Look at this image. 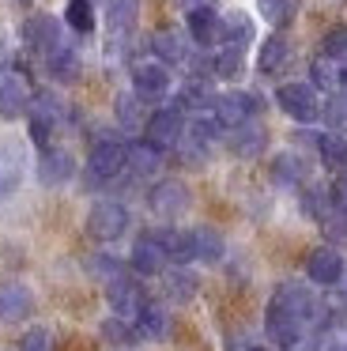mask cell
Returning <instances> with one entry per match:
<instances>
[{
    "mask_svg": "<svg viewBox=\"0 0 347 351\" xmlns=\"http://www.w3.org/2000/svg\"><path fill=\"white\" fill-rule=\"evenodd\" d=\"M256 110H261V95L249 91H226L215 95V102H211V117L219 121V129H241Z\"/></svg>",
    "mask_w": 347,
    "mask_h": 351,
    "instance_id": "cell-1",
    "label": "cell"
},
{
    "mask_svg": "<svg viewBox=\"0 0 347 351\" xmlns=\"http://www.w3.org/2000/svg\"><path fill=\"white\" fill-rule=\"evenodd\" d=\"M276 102L287 117H294V121H302V125L321 117V99H317L313 84H283L276 91Z\"/></svg>",
    "mask_w": 347,
    "mask_h": 351,
    "instance_id": "cell-2",
    "label": "cell"
},
{
    "mask_svg": "<svg viewBox=\"0 0 347 351\" xmlns=\"http://www.w3.org/2000/svg\"><path fill=\"white\" fill-rule=\"evenodd\" d=\"M125 227H128V212H125V204H117V200H98V204L87 212V230H91V238H98V242L121 238Z\"/></svg>",
    "mask_w": 347,
    "mask_h": 351,
    "instance_id": "cell-3",
    "label": "cell"
},
{
    "mask_svg": "<svg viewBox=\"0 0 347 351\" xmlns=\"http://www.w3.org/2000/svg\"><path fill=\"white\" fill-rule=\"evenodd\" d=\"M143 132H147V144L163 152V147L181 144V136H185V117H181V110H174V106L155 110V114L143 121Z\"/></svg>",
    "mask_w": 347,
    "mask_h": 351,
    "instance_id": "cell-4",
    "label": "cell"
},
{
    "mask_svg": "<svg viewBox=\"0 0 347 351\" xmlns=\"http://www.w3.org/2000/svg\"><path fill=\"white\" fill-rule=\"evenodd\" d=\"M87 170L95 182H110V178H117L121 170H128V152L125 144H117V140H102V144L91 147V159H87Z\"/></svg>",
    "mask_w": 347,
    "mask_h": 351,
    "instance_id": "cell-5",
    "label": "cell"
},
{
    "mask_svg": "<svg viewBox=\"0 0 347 351\" xmlns=\"http://www.w3.org/2000/svg\"><path fill=\"white\" fill-rule=\"evenodd\" d=\"M189 189L181 182H174V178H166V182H158L155 189L147 193V204L155 215H163V219H178V215L189 212Z\"/></svg>",
    "mask_w": 347,
    "mask_h": 351,
    "instance_id": "cell-6",
    "label": "cell"
},
{
    "mask_svg": "<svg viewBox=\"0 0 347 351\" xmlns=\"http://www.w3.org/2000/svg\"><path fill=\"white\" fill-rule=\"evenodd\" d=\"M106 302H110L113 317L136 321V317H140V310L147 306V298H143L140 283H132V280H125V276H121V280L110 283V291H106Z\"/></svg>",
    "mask_w": 347,
    "mask_h": 351,
    "instance_id": "cell-7",
    "label": "cell"
},
{
    "mask_svg": "<svg viewBox=\"0 0 347 351\" xmlns=\"http://www.w3.org/2000/svg\"><path fill=\"white\" fill-rule=\"evenodd\" d=\"M132 87H136V99L155 102V99H163V95L170 91V72H166V64H158V61H143V64L132 69Z\"/></svg>",
    "mask_w": 347,
    "mask_h": 351,
    "instance_id": "cell-8",
    "label": "cell"
},
{
    "mask_svg": "<svg viewBox=\"0 0 347 351\" xmlns=\"http://www.w3.org/2000/svg\"><path fill=\"white\" fill-rule=\"evenodd\" d=\"M72 174H75V159L68 152H60V147H45L42 155H38V182L42 185H64V182H72Z\"/></svg>",
    "mask_w": 347,
    "mask_h": 351,
    "instance_id": "cell-9",
    "label": "cell"
},
{
    "mask_svg": "<svg viewBox=\"0 0 347 351\" xmlns=\"http://www.w3.org/2000/svg\"><path fill=\"white\" fill-rule=\"evenodd\" d=\"M344 257H339L332 245H317L313 253L306 257V272L313 283H324V287H332V283H339V276H344Z\"/></svg>",
    "mask_w": 347,
    "mask_h": 351,
    "instance_id": "cell-10",
    "label": "cell"
},
{
    "mask_svg": "<svg viewBox=\"0 0 347 351\" xmlns=\"http://www.w3.org/2000/svg\"><path fill=\"white\" fill-rule=\"evenodd\" d=\"M23 42H27V49H38V53H49V49L60 46V23L53 16H30L27 23H23Z\"/></svg>",
    "mask_w": 347,
    "mask_h": 351,
    "instance_id": "cell-11",
    "label": "cell"
},
{
    "mask_svg": "<svg viewBox=\"0 0 347 351\" xmlns=\"http://www.w3.org/2000/svg\"><path fill=\"white\" fill-rule=\"evenodd\" d=\"M185 27H189L196 46H211V42H219V34H223V16H219L215 8H208V4H196V8H189Z\"/></svg>",
    "mask_w": 347,
    "mask_h": 351,
    "instance_id": "cell-12",
    "label": "cell"
},
{
    "mask_svg": "<svg viewBox=\"0 0 347 351\" xmlns=\"http://www.w3.org/2000/svg\"><path fill=\"white\" fill-rule=\"evenodd\" d=\"M23 170H27V162H23L19 144H0V200L19 189Z\"/></svg>",
    "mask_w": 347,
    "mask_h": 351,
    "instance_id": "cell-13",
    "label": "cell"
},
{
    "mask_svg": "<svg viewBox=\"0 0 347 351\" xmlns=\"http://www.w3.org/2000/svg\"><path fill=\"white\" fill-rule=\"evenodd\" d=\"M132 268L140 276H158V272H166V265H170V261H166V253H163V245L155 242V238H140V242L132 245Z\"/></svg>",
    "mask_w": 347,
    "mask_h": 351,
    "instance_id": "cell-14",
    "label": "cell"
},
{
    "mask_svg": "<svg viewBox=\"0 0 347 351\" xmlns=\"http://www.w3.org/2000/svg\"><path fill=\"white\" fill-rule=\"evenodd\" d=\"M27 110H30L27 87L15 76H0V117H4V121H15V117H23Z\"/></svg>",
    "mask_w": 347,
    "mask_h": 351,
    "instance_id": "cell-15",
    "label": "cell"
},
{
    "mask_svg": "<svg viewBox=\"0 0 347 351\" xmlns=\"http://www.w3.org/2000/svg\"><path fill=\"white\" fill-rule=\"evenodd\" d=\"M189 242H193V261H204V265H215L223 261L226 245H223V234L211 227H193L189 230Z\"/></svg>",
    "mask_w": 347,
    "mask_h": 351,
    "instance_id": "cell-16",
    "label": "cell"
},
{
    "mask_svg": "<svg viewBox=\"0 0 347 351\" xmlns=\"http://www.w3.org/2000/svg\"><path fill=\"white\" fill-rule=\"evenodd\" d=\"M264 144H268V132L261 129V125H241V129H230V140H226V147H230L234 155H241V159H253V155L264 152Z\"/></svg>",
    "mask_w": 347,
    "mask_h": 351,
    "instance_id": "cell-17",
    "label": "cell"
},
{
    "mask_svg": "<svg viewBox=\"0 0 347 351\" xmlns=\"http://www.w3.org/2000/svg\"><path fill=\"white\" fill-rule=\"evenodd\" d=\"M151 49H155L158 64H178L189 57V46L185 38H181V31H174V27H166V31H155V38H151Z\"/></svg>",
    "mask_w": 347,
    "mask_h": 351,
    "instance_id": "cell-18",
    "label": "cell"
},
{
    "mask_svg": "<svg viewBox=\"0 0 347 351\" xmlns=\"http://www.w3.org/2000/svg\"><path fill=\"white\" fill-rule=\"evenodd\" d=\"M151 238H155V242L163 245L166 261H178V265H185V261H193V242H189V230L163 227V230H151Z\"/></svg>",
    "mask_w": 347,
    "mask_h": 351,
    "instance_id": "cell-19",
    "label": "cell"
},
{
    "mask_svg": "<svg viewBox=\"0 0 347 351\" xmlns=\"http://www.w3.org/2000/svg\"><path fill=\"white\" fill-rule=\"evenodd\" d=\"M45 64H49V76L60 80V84H72V80L80 76V53H75L72 46H64V42L45 53Z\"/></svg>",
    "mask_w": 347,
    "mask_h": 351,
    "instance_id": "cell-20",
    "label": "cell"
},
{
    "mask_svg": "<svg viewBox=\"0 0 347 351\" xmlns=\"http://www.w3.org/2000/svg\"><path fill=\"white\" fill-rule=\"evenodd\" d=\"M272 182L283 185V189H294V185L306 182V162L298 159L294 152H283L272 159Z\"/></svg>",
    "mask_w": 347,
    "mask_h": 351,
    "instance_id": "cell-21",
    "label": "cell"
},
{
    "mask_svg": "<svg viewBox=\"0 0 347 351\" xmlns=\"http://www.w3.org/2000/svg\"><path fill=\"white\" fill-rule=\"evenodd\" d=\"M125 152H128V170H132L136 178H147V174H155V170L163 167V152L151 147L147 140H140V144H125Z\"/></svg>",
    "mask_w": 347,
    "mask_h": 351,
    "instance_id": "cell-22",
    "label": "cell"
},
{
    "mask_svg": "<svg viewBox=\"0 0 347 351\" xmlns=\"http://www.w3.org/2000/svg\"><path fill=\"white\" fill-rule=\"evenodd\" d=\"M30 313V291L19 283L0 287V321H23Z\"/></svg>",
    "mask_w": 347,
    "mask_h": 351,
    "instance_id": "cell-23",
    "label": "cell"
},
{
    "mask_svg": "<svg viewBox=\"0 0 347 351\" xmlns=\"http://www.w3.org/2000/svg\"><path fill=\"white\" fill-rule=\"evenodd\" d=\"M219 38H223L226 46H234V49H246L249 42H253V19H249L246 12L223 16V34H219Z\"/></svg>",
    "mask_w": 347,
    "mask_h": 351,
    "instance_id": "cell-24",
    "label": "cell"
},
{
    "mask_svg": "<svg viewBox=\"0 0 347 351\" xmlns=\"http://www.w3.org/2000/svg\"><path fill=\"white\" fill-rule=\"evenodd\" d=\"M317 155H321V162H324L328 170L347 174V140L339 136V132H328V136L317 140Z\"/></svg>",
    "mask_w": 347,
    "mask_h": 351,
    "instance_id": "cell-25",
    "label": "cell"
},
{
    "mask_svg": "<svg viewBox=\"0 0 347 351\" xmlns=\"http://www.w3.org/2000/svg\"><path fill=\"white\" fill-rule=\"evenodd\" d=\"M136 325H140V332L147 336V340H163V336H170V313L158 302H147L140 310V317H136Z\"/></svg>",
    "mask_w": 347,
    "mask_h": 351,
    "instance_id": "cell-26",
    "label": "cell"
},
{
    "mask_svg": "<svg viewBox=\"0 0 347 351\" xmlns=\"http://www.w3.org/2000/svg\"><path fill=\"white\" fill-rule=\"evenodd\" d=\"M136 12H140L136 0H110V4H106V23H110V31L128 34L136 27Z\"/></svg>",
    "mask_w": 347,
    "mask_h": 351,
    "instance_id": "cell-27",
    "label": "cell"
},
{
    "mask_svg": "<svg viewBox=\"0 0 347 351\" xmlns=\"http://www.w3.org/2000/svg\"><path fill=\"white\" fill-rule=\"evenodd\" d=\"M211 102H215V95H211L208 80H189L178 91V106L174 110H211Z\"/></svg>",
    "mask_w": 347,
    "mask_h": 351,
    "instance_id": "cell-28",
    "label": "cell"
},
{
    "mask_svg": "<svg viewBox=\"0 0 347 351\" xmlns=\"http://www.w3.org/2000/svg\"><path fill=\"white\" fill-rule=\"evenodd\" d=\"M287 57H291V42H287L283 34H272V38L261 46L256 64H261V72H279L287 64Z\"/></svg>",
    "mask_w": 347,
    "mask_h": 351,
    "instance_id": "cell-29",
    "label": "cell"
},
{
    "mask_svg": "<svg viewBox=\"0 0 347 351\" xmlns=\"http://www.w3.org/2000/svg\"><path fill=\"white\" fill-rule=\"evenodd\" d=\"M102 336L110 343H117V348H132L136 340H140V325L136 321H125V317H110V321H102Z\"/></svg>",
    "mask_w": 347,
    "mask_h": 351,
    "instance_id": "cell-30",
    "label": "cell"
},
{
    "mask_svg": "<svg viewBox=\"0 0 347 351\" xmlns=\"http://www.w3.org/2000/svg\"><path fill=\"white\" fill-rule=\"evenodd\" d=\"M211 72H215L219 80H238L241 72H246V53L234 46H223L215 53V61H211Z\"/></svg>",
    "mask_w": 347,
    "mask_h": 351,
    "instance_id": "cell-31",
    "label": "cell"
},
{
    "mask_svg": "<svg viewBox=\"0 0 347 351\" xmlns=\"http://www.w3.org/2000/svg\"><path fill=\"white\" fill-rule=\"evenodd\" d=\"M166 295L178 298V302H189V298L196 295V287H200V280H196L189 268H174V272H166Z\"/></svg>",
    "mask_w": 347,
    "mask_h": 351,
    "instance_id": "cell-32",
    "label": "cell"
},
{
    "mask_svg": "<svg viewBox=\"0 0 347 351\" xmlns=\"http://www.w3.org/2000/svg\"><path fill=\"white\" fill-rule=\"evenodd\" d=\"M309 80H313V91L317 87H321V91H336L339 87V64L321 53L313 64H309Z\"/></svg>",
    "mask_w": 347,
    "mask_h": 351,
    "instance_id": "cell-33",
    "label": "cell"
},
{
    "mask_svg": "<svg viewBox=\"0 0 347 351\" xmlns=\"http://www.w3.org/2000/svg\"><path fill=\"white\" fill-rule=\"evenodd\" d=\"M302 212L306 215H313L317 223H324L336 208H332V197H328V189H321V185H313V189H306L302 193Z\"/></svg>",
    "mask_w": 347,
    "mask_h": 351,
    "instance_id": "cell-34",
    "label": "cell"
},
{
    "mask_svg": "<svg viewBox=\"0 0 347 351\" xmlns=\"http://www.w3.org/2000/svg\"><path fill=\"white\" fill-rule=\"evenodd\" d=\"M64 19H68V27H72V31L91 34V27H95V4H91V0H68Z\"/></svg>",
    "mask_w": 347,
    "mask_h": 351,
    "instance_id": "cell-35",
    "label": "cell"
},
{
    "mask_svg": "<svg viewBox=\"0 0 347 351\" xmlns=\"http://www.w3.org/2000/svg\"><path fill=\"white\" fill-rule=\"evenodd\" d=\"M87 272L95 276V280H121V272H125V265H121L117 257H110V253H95V257H87Z\"/></svg>",
    "mask_w": 347,
    "mask_h": 351,
    "instance_id": "cell-36",
    "label": "cell"
},
{
    "mask_svg": "<svg viewBox=\"0 0 347 351\" xmlns=\"http://www.w3.org/2000/svg\"><path fill=\"white\" fill-rule=\"evenodd\" d=\"M117 121L125 125V129L143 125V99H136V95H121L117 99Z\"/></svg>",
    "mask_w": 347,
    "mask_h": 351,
    "instance_id": "cell-37",
    "label": "cell"
},
{
    "mask_svg": "<svg viewBox=\"0 0 347 351\" xmlns=\"http://www.w3.org/2000/svg\"><path fill=\"white\" fill-rule=\"evenodd\" d=\"M321 114H324V121H328L336 132H344L347 129V91L344 95H339V91L332 95V99L321 106Z\"/></svg>",
    "mask_w": 347,
    "mask_h": 351,
    "instance_id": "cell-38",
    "label": "cell"
},
{
    "mask_svg": "<svg viewBox=\"0 0 347 351\" xmlns=\"http://www.w3.org/2000/svg\"><path fill=\"white\" fill-rule=\"evenodd\" d=\"M321 49H324V57H332L336 64H344L347 61V27H332V31L324 34Z\"/></svg>",
    "mask_w": 347,
    "mask_h": 351,
    "instance_id": "cell-39",
    "label": "cell"
},
{
    "mask_svg": "<svg viewBox=\"0 0 347 351\" xmlns=\"http://www.w3.org/2000/svg\"><path fill=\"white\" fill-rule=\"evenodd\" d=\"M261 8H264V16H268V23H291V16H294V0H261Z\"/></svg>",
    "mask_w": 347,
    "mask_h": 351,
    "instance_id": "cell-40",
    "label": "cell"
},
{
    "mask_svg": "<svg viewBox=\"0 0 347 351\" xmlns=\"http://www.w3.org/2000/svg\"><path fill=\"white\" fill-rule=\"evenodd\" d=\"M19 351H53V336L45 328H30V332H23Z\"/></svg>",
    "mask_w": 347,
    "mask_h": 351,
    "instance_id": "cell-41",
    "label": "cell"
},
{
    "mask_svg": "<svg viewBox=\"0 0 347 351\" xmlns=\"http://www.w3.org/2000/svg\"><path fill=\"white\" fill-rule=\"evenodd\" d=\"M328 197H332V208H336L339 215H347V174H339V182L332 185Z\"/></svg>",
    "mask_w": 347,
    "mask_h": 351,
    "instance_id": "cell-42",
    "label": "cell"
},
{
    "mask_svg": "<svg viewBox=\"0 0 347 351\" xmlns=\"http://www.w3.org/2000/svg\"><path fill=\"white\" fill-rule=\"evenodd\" d=\"M321 351H347V343H339V340H328Z\"/></svg>",
    "mask_w": 347,
    "mask_h": 351,
    "instance_id": "cell-43",
    "label": "cell"
},
{
    "mask_svg": "<svg viewBox=\"0 0 347 351\" xmlns=\"http://www.w3.org/2000/svg\"><path fill=\"white\" fill-rule=\"evenodd\" d=\"M339 84H344V91H347V61L339 64Z\"/></svg>",
    "mask_w": 347,
    "mask_h": 351,
    "instance_id": "cell-44",
    "label": "cell"
},
{
    "mask_svg": "<svg viewBox=\"0 0 347 351\" xmlns=\"http://www.w3.org/2000/svg\"><path fill=\"white\" fill-rule=\"evenodd\" d=\"M339 295H347V268H344V276H339Z\"/></svg>",
    "mask_w": 347,
    "mask_h": 351,
    "instance_id": "cell-45",
    "label": "cell"
},
{
    "mask_svg": "<svg viewBox=\"0 0 347 351\" xmlns=\"http://www.w3.org/2000/svg\"><path fill=\"white\" fill-rule=\"evenodd\" d=\"M249 351H272V348H249Z\"/></svg>",
    "mask_w": 347,
    "mask_h": 351,
    "instance_id": "cell-46",
    "label": "cell"
},
{
    "mask_svg": "<svg viewBox=\"0 0 347 351\" xmlns=\"http://www.w3.org/2000/svg\"><path fill=\"white\" fill-rule=\"evenodd\" d=\"M0 57H4V38H0Z\"/></svg>",
    "mask_w": 347,
    "mask_h": 351,
    "instance_id": "cell-47",
    "label": "cell"
},
{
    "mask_svg": "<svg viewBox=\"0 0 347 351\" xmlns=\"http://www.w3.org/2000/svg\"><path fill=\"white\" fill-rule=\"evenodd\" d=\"M185 4H193V8H196V0H185Z\"/></svg>",
    "mask_w": 347,
    "mask_h": 351,
    "instance_id": "cell-48",
    "label": "cell"
}]
</instances>
